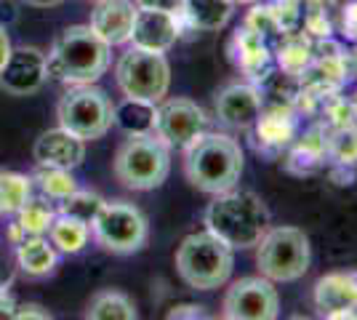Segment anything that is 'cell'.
Here are the masks:
<instances>
[{"mask_svg": "<svg viewBox=\"0 0 357 320\" xmlns=\"http://www.w3.org/2000/svg\"><path fill=\"white\" fill-rule=\"evenodd\" d=\"M56 118L64 131L83 142H93L107 137L115 125V105L96 83L70 86L56 105Z\"/></svg>", "mask_w": 357, "mask_h": 320, "instance_id": "52a82bcc", "label": "cell"}, {"mask_svg": "<svg viewBox=\"0 0 357 320\" xmlns=\"http://www.w3.org/2000/svg\"><path fill=\"white\" fill-rule=\"evenodd\" d=\"M54 208L45 206L43 200H27L19 211H16V224L22 227L24 235H45L51 222H54Z\"/></svg>", "mask_w": 357, "mask_h": 320, "instance_id": "836d02e7", "label": "cell"}, {"mask_svg": "<svg viewBox=\"0 0 357 320\" xmlns=\"http://www.w3.org/2000/svg\"><path fill=\"white\" fill-rule=\"evenodd\" d=\"M339 8H342L339 0H307L301 32L312 40L333 38V32L339 30Z\"/></svg>", "mask_w": 357, "mask_h": 320, "instance_id": "4316f807", "label": "cell"}, {"mask_svg": "<svg viewBox=\"0 0 357 320\" xmlns=\"http://www.w3.org/2000/svg\"><path fill=\"white\" fill-rule=\"evenodd\" d=\"M83 315L89 320H136L139 318V310H136L134 299L128 294L115 289H105L91 296V302L86 305Z\"/></svg>", "mask_w": 357, "mask_h": 320, "instance_id": "603a6c76", "label": "cell"}, {"mask_svg": "<svg viewBox=\"0 0 357 320\" xmlns=\"http://www.w3.org/2000/svg\"><path fill=\"white\" fill-rule=\"evenodd\" d=\"M27 6H35V8H54V6H59L61 0H24Z\"/></svg>", "mask_w": 357, "mask_h": 320, "instance_id": "7bdbcfd3", "label": "cell"}, {"mask_svg": "<svg viewBox=\"0 0 357 320\" xmlns=\"http://www.w3.org/2000/svg\"><path fill=\"white\" fill-rule=\"evenodd\" d=\"M91 232L102 251L128 257L147 245L149 222L144 211L128 200H105L102 211L91 222Z\"/></svg>", "mask_w": 357, "mask_h": 320, "instance_id": "ba28073f", "label": "cell"}, {"mask_svg": "<svg viewBox=\"0 0 357 320\" xmlns=\"http://www.w3.org/2000/svg\"><path fill=\"white\" fill-rule=\"evenodd\" d=\"M187 30L181 16L171 11H155V8H139L136 6L134 30H131V46L147 48V51H160L165 54L168 48L176 46L181 32Z\"/></svg>", "mask_w": 357, "mask_h": 320, "instance_id": "9a60e30c", "label": "cell"}, {"mask_svg": "<svg viewBox=\"0 0 357 320\" xmlns=\"http://www.w3.org/2000/svg\"><path fill=\"white\" fill-rule=\"evenodd\" d=\"M8 56H11V40H8V32H6V27L0 24V73H3V67H6Z\"/></svg>", "mask_w": 357, "mask_h": 320, "instance_id": "60d3db41", "label": "cell"}, {"mask_svg": "<svg viewBox=\"0 0 357 320\" xmlns=\"http://www.w3.org/2000/svg\"><path fill=\"white\" fill-rule=\"evenodd\" d=\"M45 80H48V67H45V54L40 48H11V56L0 73L3 91L11 96H30L43 89Z\"/></svg>", "mask_w": 357, "mask_h": 320, "instance_id": "5bb4252c", "label": "cell"}, {"mask_svg": "<svg viewBox=\"0 0 357 320\" xmlns=\"http://www.w3.org/2000/svg\"><path fill=\"white\" fill-rule=\"evenodd\" d=\"M176 273L178 277L195 291H213L222 289L232 277L235 267V251L219 241L216 235L192 232L187 235L176 248Z\"/></svg>", "mask_w": 357, "mask_h": 320, "instance_id": "277c9868", "label": "cell"}, {"mask_svg": "<svg viewBox=\"0 0 357 320\" xmlns=\"http://www.w3.org/2000/svg\"><path fill=\"white\" fill-rule=\"evenodd\" d=\"M32 182H38V187L43 190V195H48V198L56 200V203L64 200L67 195H73L75 190H77L73 171L59 166H38Z\"/></svg>", "mask_w": 357, "mask_h": 320, "instance_id": "f546056e", "label": "cell"}, {"mask_svg": "<svg viewBox=\"0 0 357 320\" xmlns=\"http://www.w3.org/2000/svg\"><path fill=\"white\" fill-rule=\"evenodd\" d=\"M280 315V294L264 275L235 280L222 302V318L227 320H275Z\"/></svg>", "mask_w": 357, "mask_h": 320, "instance_id": "30bf717a", "label": "cell"}, {"mask_svg": "<svg viewBox=\"0 0 357 320\" xmlns=\"http://www.w3.org/2000/svg\"><path fill=\"white\" fill-rule=\"evenodd\" d=\"M312 245L298 227H269L256 243V267L272 283H296L310 273Z\"/></svg>", "mask_w": 357, "mask_h": 320, "instance_id": "8992f818", "label": "cell"}, {"mask_svg": "<svg viewBox=\"0 0 357 320\" xmlns=\"http://www.w3.org/2000/svg\"><path fill=\"white\" fill-rule=\"evenodd\" d=\"M139 8H155V11H171V14H178L184 0H136Z\"/></svg>", "mask_w": 357, "mask_h": 320, "instance_id": "74e56055", "label": "cell"}, {"mask_svg": "<svg viewBox=\"0 0 357 320\" xmlns=\"http://www.w3.org/2000/svg\"><path fill=\"white\" fill-rule=\"evenodd\" d=\"M203 131H208V115H206V109L197 105V102L181 99V96L158 102L155 137L163 139L168 147L184 150Z\"/></svg>", "mask_w": 357, "mask_h": 320, "instance_id": "8fae6325", "label": "cell"}, {"mask_svg": "<svg viewBox=\"0 0 357 320\" xmlns=\"http://www.w3.org/2000/svg\"><path fill=\"white\" fill-rule=\"evenodd\" d=\"M243 24H245L248 30L256 32L259 38H264L269 46H272V51H275V46L285 38V32L280 30V22H278V16L272 11V6L264 3V0H261V3H253V8L248 11Z\"/></svg>", "mask_w": 357, "mask_h": 320, "instance_id": "1f68e13d", "label": "cell"}, {"mask_svg": "<svg viewBox=\"0 0 357 320\" xmlns=\"http://www.w3.org/2000/svg\"><path fill=\"white\" fill-rule=\"evenodd\" d=\"M229 59L245 75V80H251L253 86H259L264 77L275 70V54L264 38H259L253 30H248L245 24H240L232 40H229Z\"/></svg>", "mask_w": 357, "mask_h": 320, "instance_id": "e0dca14e", "label": "cell"}, {"mask_svg": "<svg viewBox=\"0 0 357 320\" xmlns=\"http://www.w3.org/2000/svg\"><path fill=\"white\" fill-rule=\"evenodd\" d=\"M243 163V147L229 134L203 131L184 147V176L195 190L206 195H219L238 187Z\"/></svg>", "mask_w": 357, "mask_h": 320, "instance_id": "7a4b0ae2", "label": "cell"}, {"mask_svg": "<svg viewBox=\"0 0 357 320\" xmlns=\"http://www.w3.org/2000/svg\"><path fill=\"white\" fill-rule=\"evenodd\" d=\"M14 312H16V302L3 291L0 294V320H14Z\"/></svg>", "mask_w": 357, "mask_h": 320, "instance_id": "ab89813d", "label": "cell"}, {"mask_svg": "<svg viewBox=\"0 0 357 320\" xmlns=\"http://www.w3.org/2000/svg\"><path fill=\"white\" fill-rule=\"evenodd\" d=\"M89 238H91L89 224L83 219L67 216V213L54 216V222L48 227V241L61 254H77V251H83L86 243H89Z\"/></svg>", "mask_w": 357, "mask_h": 320, "instance_id": "484cf974", "label": "cell"}, {"mask_svg": "<svg viewBox=\"0 0 357 320\" xmlns=\"http://www.w3.org/2000/svg\"><path fill=\"white\" fill-rule=\"evenodd\" d=\"M261 109H264V99L259 86H253L251 80L227 83L213 96V118L229 131H248L261 115Z\"/></svg>", "mask_w": 357, "mask_h": 320, "instance_id": "7c38bea8", "label": "cell"}, {"mask_svg": "<svg viewBox=\"0 0 357 320\" xmlns=\"http://www.w3.org/2000/svg\"><path fill=\"white\" fill-rule=\"evenodd\" d=\"M32 158H35L38 166H59L73 171L86 158V142L70 134V131H64L59 125V128L43 131L40 137L35 139Z\"/></svg>", "mask_w": 357, "mask_h": 320, "instance_id": "ffe728a7", "label": "cell"}, {"mask_svg": "<svg viewBox=\"0 0 357 320\" xmlns=\"http://www.w3.org/2000/svg\"><path fill=\"white\" fill-rule=\"evenodd\" d=\"M326 125L328 131H336V128H347V125H357V105L352 96H344L342 91L331 93L320 102L317 109V118Z\"/></svg>", "mask_w": 357, "mask_h": 320, "instance_id": "83f0119b", "label": "cell"}, {"mask_svg": "<svg viewBox=\"0 0 357 320\" xmlns=\"http://www.w3.org/2000/svg\"><path fill=\"white\" fill-rule=\"evenodd\" d=\"M312 299L323 318H357V270L323 275Z\"/></svg>", "mask_w": 357, "mask_h": 320, "instance_id": "2e32d148", "label": "cell"}, {"mask_svg": "<svg viewBox=\"0 0 357 320\" xmlns=\"http://www.w3.org/2000/svg\"><path fill=\"white\" fill-rule=\"evenodd\" d=\"M248 131H251V142L253 147H256V153L267 155V158H278L296 139L298 112L294 107L264 105L261 115L256 118V123Z\"/></svg>", "mask_w": 357, "mask_h": 320, "instance_id": "4fadbf2b", "label": "cell"}, {"mask_svg": "<svg viewBox=\"0 0 357 320\" xmlns=\"http://www.w3.org/2000/svg\"><path fill=\"white\" fill-rule=\"evenodd\" d=\"M105 198L99 192H91V190H75L73 195H67L64 200H59V213L75 216V219H83L91 227V222L96 219V213L102 211Z\"/></svg>", "mask_w": 357, "mask_h": 320, "instance_id": "d6a6232c", "label": "cell"}, {"mask_svg": "<svg viewBox=\"0 0 357 320\" xmlns=\"http://www.w3.org/2000/svg\"><path fill=\"white\" fill-rule=\"evenodd\" d=\"M272 11L280 22V30L285 35H296L304 27V11H307V0H272L269 3Z\"/></svg>", "mask_w": 357, "mask_h": 320, "instance_id": "e575fe53", "label": "cell"}, {"mask_svg": "<svg viewBox=\"0 0 357 320\" xmlns=\"http://www.w3.org/2000/svg\"><path fill=\"white\" fill-rule=\"evenodd\" d=\"M155 115H158V105L126 96V102L115 107V125L126 137L155 134Z\"/></svg>", "mask_w": 357, "mask_h": 320, "instance_id": "d4e9b609", "label": "cell"}, {"mask_svg": "<svg viewBox=\"0 0 357 320\" xmlns=\"http://www.w3.org/2000/svg\"><path fill=\"white\" fill-rule=\"evenodd\" d=\"M168 318L176 320V318H206V307L200 305H176L168 310Z\"/></svg>", "mask_w": 357, "mask_h": 320, "instance_id": "f35d334b", "label": "cell"}, {"mask_svg": "<svg viewBox=\"0 0 357 320\" xmlns=\"http://www.w3.org/2000/svg\"><path fill=\"white\" fill-rule=\"evenodd\" d=\"M136 6L131 0H96L91 11V30L96 32L107 46H126L134 30Z\"/></svg>", "mask_w": 357, "mask_h": 320, "instance_id": "d6986e66", "label": "cell"}, {"mask_svg": "<svg viewBox=\"0 0 357 320\" xmlns=\"http://www.w3.org/2000/svg\"><path fill=\"white\" fill-rule=\"evenodd\" d=\"M339 35L344 40L357 43V0H349L339 8Z\"/></svg>", "mask_w": 357, "mask_h": 320, "instance_id": "d590c367", "label": "cell"}, {"mask_svg": "<svg viewBox=\"0 0 357 320\" xmlns=\"http://www.w3.org/2000/svg\"><path fill=\"white\" fill-rule=\"evenodd\" d=\"M109 46L91 30L89 24H73L61 30L45 56L48 75L64 86L96 83L109 70Z\"/></svg>", "mask_w": 357, "mask_h": 320, "instance_id": "3957f363", "label": "cell"}, {"mask_svg": "<svg viewBox=\"0 0 357 320\" xmlns=\"http://www.w3.org/2000/svg\"><path fill=\"white\" fill-rule=\"evenodd\" d=\"M27 318H38V320H51L54 315L45 310L43 305H35V302H30V305H16V312H14V320H27Z\"/></svg>", "mask_w": 357, "mask_h": 320, "instance_id": "8d00e7d4", "label": "cell"}, {"mask_svg": "<svg viewBox=\"0 0 357 320\" xmlns=\"http://www.w3.org/2000/svg\"><path fill=\"white\" fill-rule=\"evenodd\" d=\"M203 224L232 251H245L256 248L264 232L272 227V213L256 192L232 187L213 195L203 213Z\"/></svg>", "mask_w": 357, "mask_h": 320, "instance_id": "6da1fadb", "label": "cell"}, {"mask_svg": "<svg viewBox=\"0 0 357 320\" xmlns=\"http://www.w3.org/2000/svg\"><path fill=\"white\" fill-rule=\"evenodd\" d=\"M275 67L283 70L288 75H301L307 70V64L312 61L314 56V40L307 38L304 32H296V35H285L283 40L275 46Z\"/></svg>", "mask_w": 357, "mask_h": 320, "instance_id": "cb8c5ba5", "label": "cell"}, {"mask_svg": "<svg viewBox=\"0 0 357 320\" xmlns=\"http://www.w3.org/2000/svg\"><path fill=\"white\" fill-rule=\"evenodd\" d=\"M328 163L357 168V125L328 131Z\"/></svg>", "mask_w": 357, "mask_h": 320, "instance_id": "4dcf8cb0", "label": "cell"}, {"mask_svg": "<svg viewBox=\"0 0 357 320\" xmlns=\"http://www.w3.org/2000/svg\"><path fill=\"white\" fill-rule=\"evenodd\" d=\"M328 163V128L314 121L310 128L298 131L285 150V171L296 176H310Z\"/></svg>", "mask_w": 357, "mask_h": 320, "instance_id": "ac0fdd59", "label": "cell"}, {"mask_svg": "<svg viewBox=\"0 0 357 320\" xmlns=\"http://www.w3.org/2000/svg\"><path fill=\"white\" fill-rule=\"evenodd\" d=\"M112 174L126 190H158L171 174V147L155 134L128 137L115 153Z\"/></svg>", "mask_w": 357, "mask_h": 320, "instance_id": "5b68a950", "label": "cell"}, {"mask_svg": "<svg viewBox=\"0 0 357 320\" xmlns=\"http://www.w3.org/2000/svg\"><path fill=\"white\" fill-rule=\"evenodd\" d=\"M347 61H349V80H357V46L347 54Z\"/></svg>", "mask_w": 357, "mask_h": 320, "instance_id": "b9f144b4", "label": "cell"}, {"mask_svg": "<svg viewBox=\"0 0 357 320\" xmlns=\"http://www.w3.org/2000/svg\"><path fill=\"white\" fill-rule=\"evenodd\" d=\"M32 198V179L16 171H0V216L16 213Z\"/></svg>", "mask_w": 357, "mask_h": 320, "instance_id": "f1b7e54d", "label": "cell"}, {"mask_svg": "<svg viewBox=\"0 0 357 320\" xmlns=\"http://www.w3.org/2000/svg\"><path fill=\"white\" fill-rule=\"evenodd\" d=\"M115 80L128 99H144L158 105L171 89V67L160 51L131 46L123 51L115 64Z\"/></svg>", "mask_w": 357, "mask_h": 320, "instance_id": "9c48e42d", "label": "cell"}, {"mask_svg": "<svg viewBox=\"0 0 357 320\" xmlns=\"http://www.w3.org/2000/svg\"><path fill=\"white\" fill-rule=\"evenodd\" d=\"M16 261L27 277H45L56 267V248L43 235H30L16 245Z\"/></svg>", "mask_w": 357, "mask_h": 320, "instance_id": "7402d4cb", "label": "cell"}, {"mask_svg": "<svg viewBox=\"0 0 357 320\" xmlns=\"http://www.w3.org/2000/svg\"><path fill=\"white\" fill-rule=\"evenodd\" d=\"M232 14H235L232 0H184V6L178 11L184 27L197 32L224 30L229 24Z\"/></svg>", "mask_w": 357, "mask_h": 320, "instance_id": "44dd1931", "label": "cell"}, {"mask_svg": "<svg viewBox=\"0 0 357 320\" xmlns=\"http://www.w3.org/2000/svg\"><path fill=\"white\" fill-rule=\"evenodd\" d=\"M235 6H253V3H261V0H232Z\"/></svg>", "mask_w": 357, "mask_h": 320, "instance_id": "ee69618b", "label": "cell"}]
</instances>
